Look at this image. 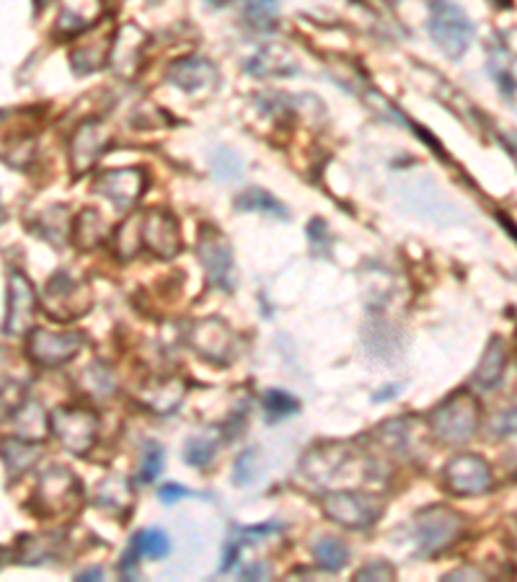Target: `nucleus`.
<instances>
[{
  "instance_id": "f257e3e1",
  "label": "nucleus",
  "mask_w": 517,
  "mask_h": 582,
  "mask_svg": "<svg viewBox=\"0 0 517 582\" xmlns=\"http://www.w3.org/2000/svg\"><path fill=\"white\" fill-rule=\"evenodd\" d=\"M430 430L437 443L461 445L476 435L481 425V404L468 391H455L430 412Z\"/></svg>"
},
{
  "instance_id": "f03ea898",
  "label": "nucleus",
  "mask_w": 517,
  "mask_h": 582,
  "mask_svg": "<svg viewBox=\"0 0 517 582\" xmlns=\"http://www.w3.org/2000/svg\"><path fill=\"white\" fill-rule=\"evenodd\" d=\"M83 505L81 479L68 466H52L39 476L29 507L39 518H65L75 515Z\"/></svg>"
},
{
  "instance_id": "7ed1b4c3",
  "label": "nucleus",
  "mask_w": 517,
  "mask_h": 582,
  "mask_svg": "<svg viewBox=\"0 0 517 582\" xmlns=\"http://www.w3.org/2000/svg\"><path fill=\"white\" fill-rule=\"evenodd\" d=\"M427 29L437 50L450 60H461L474 42V24L468 19V13L450 0H432Z\"/></svg>"
},
{
  "instance_id": "20e7f679",
  "label": "nucleus",
  "mask_w": 517,
  "mask_h": 582,
  "mask_svg": "<svg viewBox=\"0 0 517 582\" xmlns=\"http://www.w3.org/2000/svg\"><path fill=\"white\" fill-rule=\"evenodd\" d=\"M463 533V515L453 507L432 505L414 520V541H417V557L432 559L448 551Z\"/></svg>"
},
{
  "instance_id": "39448f33",
  "label": "nucleus",
  "mask_w": 517,
  "mask_h": 582,
  "mask_svg": "<svg viewBox=\"0 0 517 582\" xmlns=\"http://www.w3.org/2000/svg\"><path fill=\"white\" fill-rule=\"evenodd\" d=\"M94 303V295L88 282L81 277L70 275L68 270H57L47 280V290L42 295V306L47 316L55 321H73L86 316Z\"/></svg>"
},
{
  "instance_id": "423d86ee",
  "label": "nucleus",
  "mask_w": 517,
  "mask_h": 582,
  "mask_svg": "<svg viewBox=\"0 0 517 582\" xmlns=\"http://www.w3.org/2000/svg\"><path fill=\"white\" fill-rule=\"evenodd\" d=\"M321 510L329 520L352 531H368L380 520L386 502L368 492H331L321 500Z\"/></svg>"
},
{
  "instance_id": "0eeeda50",
  "label": "nucleus",
  "mask_w": 517,
  "mask_h": 582,
  "mask_svg": "<svg viewBox=\"0 0 517 582\" xmlns=\"http://www.w3.org/2000/svg\"><path fill=\"white\" fill-rule=\"evenodd\" d=\"M50 425L52 435L73 456H88L96 443V435H99V420L91 409L57 407L50 414Z\"/></svg>"
},
{
  "instance_id": "6e6552de",
  "label": "nucleus",
  "mask_w": 517,
  "mask_h": 582,
  "mask_svg": "<svg viewBox=\"0 0 517 582\" xmlns=\"http://www.w3.org/2000/svg\"><path fill=\"white\" fill-rule=\"evenodd\" d=\"M197 257H200L202 270L207 275L210 288L233 293L236 288V262H233V249L225 241V236L215 228L205 226L197 241Z\"/></svg>"
},
{
  "instance_id": "1a4fd4ad",
  "label": "nucleus",
  "mask_w": 517,
  "mask_h": 582,
  "mask_svg": "<svg viewBox=\"0 0 517 582\" xmlns=\"http://www.w3.org/2000/svg\"><path fill=\"white\" fill-rule=\"evenodd\" d=\"M86 345L83 332H47V329H34L26 342V355L39 368H60L70 363Z\"/></svg>"
},
{
  "instance_id": "9d476101",
  "label": "nucleus",
  "mask_w": 517,
  "mask_h": 582,
  "mask_svg": "<svg viewBox=\"0 0 517 582\" xmlns=\"http://www.w3.org/2000/svg\"><path fill=\"white\" fill-rule=\"evenodd\" d=\"M443 487L455 497L484 495L492 489V469L476 453H458L445 464Z\"/></svg>"
},
{
  "instance_id": "9b49d317",
  "label": "nucleus",
  "mask_w": 517,
  "mask_h": 582,
  "mask_svg": "<svg viewBox=\"0 0 517 582\" xmlns=\"http://www.w3.org/2000/svg\"><path fill=\"white\" fill-rule=\"evenodd\" d=\"M112 148V130L101 119H86L75 127L73 140H70V166L73 174L81 176L88 169H94V163Z\"/></svg>"
},
{
  "instance_id": "f8f14e48",
  "label": "nucleus",
  "mask_w": 517,
  "mask_h": 582,
  "mask_svg": "<svg viewBox=\"0 0 517 582\" xmlns=\"http://www.w3.org/2000/svg\"><path fill=\"white\" fill-rule=\"evenodd\" d=\"M148 189V171L132 166V169L101 171L94 179V192L104 194L119 210H132Z\"/></svg>"
},
{
  "instance_id": "ddd939ff",
  "label": "nucleus",
  "mask_w": 517,
  "mask_h": 582,
  "mask_svg": "<svg viewBox=\"0 0 517 582\" xmlns=\"http://www.w3.org/2000/svg\"><path fill=\"white\" fill-rule=\"evenodd\" d=\"M189 342L212 365H228L236 357V334L220 319H202L192 326Z\"/></svg>"
},
{
  "instance_id": "4468645a",
  "label": "nucleus",
  "mask_w": 517,
  "mask_h": 582,
  "mask_svg": "<svg viewBox=\"0 0 517 582\" xmlns=\"http://www.w3.org/2000/svg\"><path fill=\"white\" fill-rule=\"evenodd\" d=\"M145 50H148V34L140 26H119L112 44V55H109V65H112L114 76L122 78V81H132V78L138 76L145 63Z\"/></svg>"
},
{
  "instance_id": "2eb2a0df",
  "label": "nucleus",
  "mask_w": 517,
  "mask_h": 582,
  "mask_svg": "<svg viewBox=\"0 0 517 582\" xmlns=\"http://www.w3.org/2000/svg\"><path fill=\"white\" fill-rule=\"evenodd\" d=\"M143 244L158 259H174L181 249L179 223L163 207L143 213Z\"/></svg>"
},
{
  "instance_id": "dca6fc26",
  "label": "nucleus",
  "mask_w": 517,
  "mask_h": 582,
  "mask_svg": "<svg viewBox=\"0 0 517 582\" xmlns=\"http://www.w3.org/2000/svg\"><path fill=\"white\" fill-rule=\"evenodd\" d=\"M166 81L174 83L181 91H187L189 96H207L218 88V70L210 60L200 55L179 57L171 63Z\"/></svg>"
},
{
  "instance_id": "f3484780",
  "label": "nucleus",
  "mask_w": 517,
  "mask_h": 582,
  "mask_svg": "<svg viewBox=\"0 0 517 582\" xmlns=\"http://www.w3.org/2000/svg\"><path fill=\"white\" fill-rule=\"evenodd\" d=\"M34 311H37V293L32 280L21 272L8 275V311H6V334H24L32 326Z\"/></svg>"
},
{
  "instance_id": "a211bd4d",
  "label": "nucleus",
  "mask_w": 517,
  "mask_h": 582,
  "mask_svg": "<svg viewBox=\"0 0 517 582\" xmlns=\"http://www.w3.org/2000/svg\"><path fill=\"white\" fill-rule=\"evenodd\" d=\"M104 16V0H63L60 13H57L55 37L73 39L86 29L99 24Z\"/></svg>"
},
{
  "instance_id": "6ab92c4d",
  "label": "nucleus",
  "mask_w": 517,
  "mask_h": 582,
  "mask_svg": "<svg viewBox=\"0 0 517 582\" xmlns=\"http://www.w3.org/2000/svg\"><path fill=\"white\" fill-rule=\"evenodd\" d=\"M246 70L256 78H285V76H298L300 63L293 57V52L280 44H267L262 50L256 52L246 63Z\"/></svg>"
},
{
  "instance_id": "aec40b11",
  "label": "nucleus",
  "mask_w": 517,
  "mask_h": 582,
  "mask_svg": "<svg viewBox=\"0 0 517 582\" xmlns=\"http://www.w3.org/2000/svg\"><path fill=\"white\" fill-rule=\"evenodd\" d=\"M347 456L349 453L344 445H334V443L316 445L313 451L306 453L303 464H300V471H303V476H306L308 482L326 484L334 479V474H337L339 469H342Z\"/></svg>"
},
{
  "instance_id": "412c9836",
  "label": "nucleus",
  "mask_w": 517,
  "mask_h": 582,
  "mask_svg": "<svg viewBox=\"0 0 517 582\" xmlns=\"http://www.w3.org/2000/svg\"><path fill=\"white\" fill-rule=\"evenodd\" d=\"M117 34H104L99 39H86L70 52V70L75 76H88V73H96V70L104 68L109 63V55H112V44Z\"/></svg>"
},
{
  "instance_id": "4be33fe9",
  "label": "nucleus",
  "mask_w": 517,
  "mask_h": 582,
  "mask_svg": "<svg viewBox=\"0 0 517 582\" xmlns=\"http://www.w3.org/2000/svg\"><path fill=\"white\" fill-rule=\"evenodd\" d=\"M8 417H11L16 435L24 440H32V443H39V440L47 438V432H52L50 414H44V409L32 399L21 401L19 407L11 409Z\"/></svg>"
},
{
  "instance_id": "5701e85b",
  "label": "nucleus",
  "mask_w": 517,
  "mask_h": 582,
  "mask_svg": "<svg viewBox=\"0 0 517 582\" xmlns=\"http://www.w3.org/2000/svg\"><path fill=\"white\" fill-rule=\"evenodd\" d=\"M184 383L176 381V378H163V381H153L150 386H145L140 391V401L150 412L161 414V417H169L176 409L181 407L184 401Z\"/></svg>"
},
{
  "instance_id": "b1692460",
  "label": "nucleus",
  "mask_w": 517,
  "mask_h": 582,
  "mask_svg": "<svg viewBox=\"0 0 517 582\" xmlns=\"http://www.w3.org/2000/svg\"><path fill=\"white\" fill-rule=\"evenodd\" d=\"M106 238V220L94 207H83L81 213L73 218V241L81 251H94L104 244Z\"/></svg>"
},
{
  "instance_id": "393cba45",
  "label": "nucleus",
  "mask_w": 517,
  "mask_h": 582,
  "mask_svg": "<svg viewBox=\"0 0 517 582\" xmlns=\"http://www.w3.org/2000/svg\"><path fill=\"white\" fill-rule=\"evenodd\" d=\"M505 368H507V345L505 339L499 337V334H494V337L489 339V345H486L484 355H481V363L474 373V383L481 388H494L502 381V376H505Z\"/></svg>"
},
{
  "instance_id": "a878e982",
  "label": "nucleus",
  "mask_w": 517,
  "mask_h": 582,
  "mask_svg": "<svg viewBox=\"0 0 517 582\" xmlns=\"http://www.w3.org/2000/svg\"><path fill=\"white\" fill-rule=\"evenodd\" d=\"M37 236H42L44 241H50L55 246H65L68 238L73 236V220H70V213L63 205H55L50 210H44L37 220L32 223V228Z\"/></svg>"
},
{
  "instance_id": "bb28decb",
  "label": "nucleus",
  "mask_w": 517,
  "mask_h": 582,
  "mask_svg": "<svg viewBox=\"0 0 517 582\" xmlns=\"http://www.w3.org/2000/svg\"><path fill=\"white\" fill-rule=\"evenodd\" d=\"M233 205H236V210H241V213H264L282 220L290 218L287 207L277 200L275 194L267 192V189L262 187H246L238 194L236 200H233Z\"/></svg>"
},
{
  "instance_id": "cd10ccee",
  "label": "nucleus",
  "mask_w": 517,
  "mask_h": 582,
  "mask_svg": "<svg viewBox=\"0 0 517 582\" xmlns=\"http://www.w3.org/2000/svg\"><path fill=\"white\" fill-rule=\"evenodd\" d=\"M220 451V430L218 427H207L202 432H194L192 438L184 443V461L194 469H205L212 464V458Z\"/></svg>"
},
{
  "instance_id": "c85d7f7f",
  "label": "nucleus",
  "mask_w": 517,
  "mask_h": 582,
  "mask_svg": "<svg viewBox=\"0 0 517 582\" xmlns=\"http://www.w3.org/2000/svg\"><path fill=\"white\" fill-rule=\"evenodd\" d=\"M3 461H6L8 476L19 479L21 474H26L39 461V448L32 445V440H24L16 435V438L3 443Z\"/></svg>"
},
{
  "instance_id": "c756f323",
  "label": "nucleus",
  "mask_w": 517,
  "mask_h": 582,
  "mask_svg": "<svg viewBox=\"0 0 517 582\" xmlns=\"http://www.w3.org/2000/svg\"><path fill=\"white\" fill-rule=\"evenodd\" d=\"M63 549V536L60 533H47V536H24L19 544V557L21 564H39L47 562V559L57 557Z\"/></svg>"
},
{
  "instance_id": "7c9ffc66",
  "label": "nucleus",
  "mask_w": 517,
  "mask_h": 582,
  "mask_svg": "<svg viewBox=\"0 0 517 582\" xmlns=\"http://www.w3.org/2000/svg\"><path fill=\"white\" fill-rule=\"evenodd\" d=\"M112 246H114V254H117L122 262L138 257L140 246H145L143 244V213H135L132 218H127L125 223L117 228V233H114V238H112Z\"/></svg>"
},
{
  "instance_id": "2f4dec72",
  "label": "nucleus",
  "mask_w": 517,
  "mask_h": 582,
  "mask_svg": "<svg viewBox=\"0 0 517 582\" xmlns=\"http://www.w3.org/2000/svg\"><path fill=\"white\" fill-rule=\"evenodd\" d=\"M96 502H99L101 507H106L109 513L125 515L132 505L130 482H127V479H122V476H109L106 482L99 484Z\"/></svg>"
},
{
  "instance_id": "473e14b6",
  "label": "nucleus",
  "mask_w": 517,
  "mask_h": 582,
  "mask_svg": "<svg viewBox=\"0 0 517 582\" xmlns=\"http://www.w3.org/2000/svg\"><path fill=\"white\" fill-rule=\"evenodd\" d=\"M313 559L321 570L326 572H339L344 564L349 562V549L342 539H334V536H321V539L313 544Z\"/></svg>"
},
{
  "instance_id": "72a5a7b5",
  "label": "nucleus",
  "mask_w": 517,
  "mask_h": 582,
  "mask_svg": "<svg viewBox=\"0 0 517 582\" xmlns=\"http://www.w3.org/2000/svg\"><path fill=\"white\" fill-rule=\"evenodd\" d=\"M262 407L264 414H267V422H280L300 412V401L290 391H277V388H272V391L264 394Z\"/></svg>"
},
{
  "instance_id": "f704fd0d",
  "label": "nucleus",
  "mask_w": 517,
  "mask_h": 582,
  "mask_svg": "<svg viewBox=\"0 0 517 582\" xmlns=\"http://www.w3.org/2000/svg\"><path fill=\"white\" fill-rule=\"evenodd\" d=\"M135 549H138L140 557H150V559H163L171 554V541L166 536V531L161 528H145L140 531L135 539H132Z\"/></svg>"
},
{
  "instance_id": "c9c22d12",
  "label": "nucleus",
  "mask_w": 517,
  "mask_h": 582,
  "mask_svg": "<svg viewBox=\"0 0 517 582\" xmlns=\"http://www.w3.org/2000/svg\"><path fill=\"white\" fill-rule=\"evenodd\" d=\"M83 386H86L88 396H94V399H106V396H112L114 394L112 370L106 368L104 363L88 365V368L83 370Z\"/></svg>"
},
{
  "instance_id": "e433bc0d",
  "label": "nucleus",
  "mask_w": 517,
  "mask_h": 582,
  "mask_svg": "<svg viewBox=\"0 0 517 582\" xmlns=\"http://www.w3.org/2000/svg\"><path fill=\"white\" fill-rule=\"evenodd\" d=\"M210 166L212 174L218 176L220 182H236L243 174L241 158H238V153L231 151V148H215V151L210 153Z\"/></svg>"
},
{
  "instance_id": "4c0bfd02",
  "label": "nucleus",
  "mask_w": 517,
  "mask_h": 582,
  "mask_svg": "<svg viewBox=\"0 0 517 582\" xmlns=\"http://www.w3.org/2000/svg\"><path fill=\"white\" fill-rule=\"evenodd\" d=\"M256 474H259V448H246L233 466V482L246 487L254 482Z\"/></svg>"
},
{
  "instance_id": "58836bf2",
  "label": "nucleus",
  "mask_w": 517,
  "mask_h": 582,
  "mask_svg": "<svg viewBox=\"0 0 517 582\" xmlns=\"http://www.w3.org/2000/svg\"><path fill=\"white\" fill-rule=\"evenodd\" d=\"M161 469H163V448L158 443H148L145 445L143 464H140L138 479L143 484L156 482L158 474H161Z\"/></svg>"
},
{
  "instance_id": "ea45409f",
  "label": "nucleus",
  "mask_w": 517,
  "mask_h": 582,
  "mask_svg": "<svg viewBox=\"0 0 517 582\" xmlns=\"http://www.w3.org/2000/svg\"><path fill=\"white\" fill-rule=\"evenodd\" d=\"M355 580H365V582H375V580H396V570L393 564L383 562V559H370L365 567H360L355 575Z\"/></svg>"
},
{
  "instance_id": "a19ab883",
  "label": "nucleus",
  "mask_w": 517,
  "mask_h": 582,
  "mask_svg": "<svg viewBox=\"0 0 517 582\" xmlns=\"http://www.w3.org/2000/svg\"><path fill=\"white\" fill-rule=\"evenodd\" d=\"M492 432L497 438H507V435H517V407L502 409L492 420Z\"/></svg>"
},
{
  "instance_id": "79ce46f5",
  "label": "nucleus",
  "mask_w": 517,
  "mask_h": 582,
  "mask_svg": "<svg viewBox=\"0 0 517 582\" xmlns=\"http://www.w3.org/2000/svg\"><path fill=\"white\" fill-rule=\"evenodd\" d=\"M192 492H189L187 487H181V484H163L161 489H158V500L163 502V505H171V502L181 500V497H189Z\"/></svg>"
},
{
  "instance_id": "37998d69",
  "label": "nucleus",
  "mask_w": 517,
  "mask_h": 582,
  "mask_svg": "<svg viewBox=\"0 0 517 582\" xmlns=\"http://www.w3.org/2000/svg\"><path fill=\"white\" fill-rule=\"evenodd\" d=\"M308 236H311L313 246H321L324 244L326 249H329V228H326V223L321 218H313L311 226H308Z\"/></svg>"
},
{
  "instance_id": "c03bdc74",
  "label": "nucleus",
  "mask_w": 517,
  "mask_h": 582,
  "mask_svg": "<svg viewBox=\"0 0 517 582\" xmlns=\"http://www.w3.org/2000/svg\"><path fill=\"white\" fill-rule=\"evenodd\" d=\"M275 8H277L275 0H249V13L254 19H262V16L275 13Z\"/></svg>"
},
{
  "instance_id": "a18cd8bd",
  "label": "nucleus",
  "mask_w": 517,
  "mask_h": 582,
  "mask_svg": "<svg viewBox=\"0 0 517 582\" xmlns=\"http://www.w3.org/2000/svg\"><path fill=\"white\" fill-rule=\"evenodd\" d=\"M238 554H241V541L233 539L231 544H228V549H225V557H223V564H220V572H228L236 564Z\"/></svg>"
},
{
  "instance_id": "49530a36",
  "label": "nucleus",
  "mask_w": 517,
  "mask_h": 582,
  "mask_svg": "<svg viewBox=\"0 0 517 582\" xmlns=\"http://www.w3.org/2000/svg\"><path fill=\"white\" fill-rule=\"evenodd\" d=\"M466 577H474V580H484V575H481L479 570H474V567H458V570H453L450 575H445L443 580H466Z\"/></svg>"
},
{
  "instance_id": "de8ad7c7",
  "label": "nucleus",
  "mask_w": 517,
  "mask_h": 582,
  "mask_svg": "<svg viewBox=\"0 0 517 582\" xmlns=\"http://www.w3.org/2000/svg\"><path fill=\"white\" fill-rule=\"evenodd\" d=\"M280 523H264V526H251V528H241L243 536H267V533L280 531Z\"/></svg>"
},
{
  "instance_id": "09e8293b",
  "label": "nucleus",
  "mask_w": 517,
  "mask_h": 582,
  "mask_svg": "<svg viewBox=\"0 0 517 582\" xmlns=\"http://www.w3.org/2000/svg\"><path fill=\"white\" fill-rule=\"evenodd\" d=\"M269 575V570L264 567V564H251V567H246V570L241 572V577H246V580H251V577H267Z\"/></svg>"
},
{
  "instance_id": "8fccbe9b",
  "label": "nucleus",
  "mask_w": 517,
  "mask_h": 582,
  "mask_svg": "<svg viewBox=\"0 0 517 582\" xmlns=\"http://www.w3.org/2000/svg\"><path fill=\"white\" fill-rule=\"evenodd\" d=\"M502 143H505V151L510 153L517 163V132H507V135H502Z\"/></svg>"
},
{
  "instance_id": "3c124183",
  "label": "nucleus",
  "mask_w": 517,
  "mask_h": 582,
  "mask_svg": "<svg viewBox=\"0 0 517 582\" xmlns=\"http://www.w3.org/2000/svg\"><path fill=\"white\" fill-rule=\"evenodd\" d=\"M104 577V570L101 567H88V570H83L81 575H78V580H101Z\"/></svg>"
},
{
  "instance_id": "603ef678",
  "label": "nucleus",
  "mask_w": 517,
  "mask_h": 582,
  "mask_svg": "<svg viewBox=\"0 0 517 582\" xmlns=\"http://www.w3.org/2000/svg\"><path fill=\"white\" fill-rule=\"evenodd\" d=\"M399 383H396V386H388V388H380L378 391V396H373V401H383V399H391L393 396V391H399Z\"/></svg>"
},
{
  "instance_id": "864d4df0",
  "label": "nucleus",
  "mask_w": 517,
  "mask_h": 582,
  "mask_svg": "<svg viewBox=\"0 0 517 582\" xmlns=\"http://www.w3.org/2000/svg\"><path fill=\"white\" fill-rule=\"evenodd\" d=\"M207 6H212V8H223V6H228V0H205Z\"/></svg>"
}]
</instances>
